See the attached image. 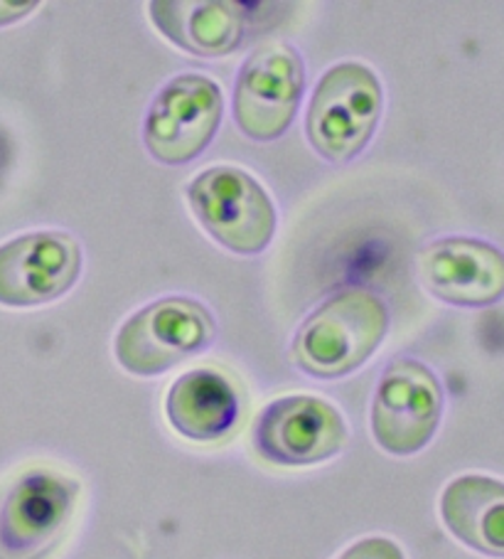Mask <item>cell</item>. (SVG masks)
<instances>
[{
	"instance_id": "obj_1",
	"label": "cell",
	"mask_w": 504,
	"mask_h": 559,
	"mask_svg": "<svg viewBox=\"0 0 504 559\" xmlns=\"http://www.w3.org/2000/svg\"><path fill=\"white\" fill-rule=\"evenodd\" d=\"M389 333V308L370 288H343L300 323L290 358L315 380L360 370Z\"/></svg>"
},
{
	"instance_id": "obj_2",
	"label": "cell",
	"mask_w": 504,
	"mask_h": 559,
	"mask_svg": "<svg viewBox=\"0 0 504 559\" xmlns=\"http://www.w3.org/2000/svg\"><path fill=\"white\" fill-rule=\"evenodd\" d=\"M382 82L372 67L340 62L320 76L305 114V136L320 158L347 163L374 139L382 119Z\"/></svg>"
},
{
	"instance_id": "obj_3",
	"label": "cell",
	"mask_w": 504,
	"mask_h": 559,
	"mask_svg": "<svg viewBox=\"0 0 504 559\" xmlns=\"http://www.w3.org/2000/svg\"><path fill=\"white\" fill-rule=\"evenodd\" d=\"M185 198L202 229L229 252L256 257L274 242L278 225L274 200L241 168L202 170L188 182Z\"/></svg>"
},
{
	"instance_id": "obj_4",
	"label": "cell",
	"mask_w": 504,
	"mask_h": 559,
	"mask_svg": "<svg viewBox=\"0 0 504 559\" xmlns=\"http://www.w3.org/2000/svg\"><path fill=\"white\" fill-rule=\"evenodd\" d=\"M215 328V318L195 298L165 296L121 325L113 343L116 360L125 372L155 378L207 350Z\"/></svg>"
},
{
	"instance_id": "obj_5",
	"label": "cell",
	"mask_w": 504,
	"mask_h": 559,
	"mask_svg": "<svg viewBox=\"0 0 504 559\" xmlns=\"http://www.w3.org/2000/svg\"><path fill=\"white\" fill-rule=\"evenodd\" d=\"M80 500V480L31 468L0 490V559H45L62 543Z\"/></svg>"
},
{
	"instance_id": "obj_6",
	"label": "cell",
	"mask_w": 504,
	"mask_h": 559,
	"mask_svg": "<svg viewBox=\"0 0 504 559\" xmlns=\"http://www.w3.org/2000/svg\"><path fill=\"white\" fill-rule=\"evenodd\" d=\"M225 96L217 82L202 74H180L155 96L143 123V143L163 166H185L215 141Z\"/></svg>"
},
{
	"instance_id": "obj_7",
	"label": "cell",
	"mask_w": 504,
	"mask_h": 559,
	"mask_svg": "<svg viewBox=\"0 0 504 559\" xmlns=\"http://www.w3.org/2000/svg\"><path fill=\"white\" fill-rule=\"evenodd\" d=\"M305 92V67L296 47L268 43L237 74L235 121L251 141H276L293 123Z\"/></svg>"
},
{
	"instance_id": "obj_8",
	"label": "cell",
	"mask_w": 504,
	"mask_h": 559,
	"mask_svg": "<svg viewBox=\"0 0 504 559\" xmlns=\"http://www.w3.org/2000/svg\"><path fill=\"white\" fill-rule=\"evenodd\" d=\"M443 417V388L431 368L411 358L384 370L372 400V437L386 454L413 456L429 447Z\"/></svg>"
},
{
	"instance_id": "obj_9",
	"label": "cell",
	"mask_w": 504,
	"mask_h": 559,
	"mask_svg": "<svg viewBox=\"0 0 504 559\" xmlns=\"http://www.w3.org/2000/svg\"><path fill=\"white\" fill-rule=\"evenodd\" d=\"M347 424L333 404L293 394L271 402L256 417V454L276 466H315L343 451Z\"/></svg>"
},
{
	"instance_id": "obj_10",
	"label": "cell",
	"mask_w": 504,
	"mask_h": 559,
	"mask_svg": "<svg viewBox=\"0 0 504 559\" xmlns=\"http://www.w3.org/2000/svg\"><path fill=\"white\" fill-rule=\"evenodd\" d=\"M82 247L64 233H33L0 247V306L31 308L70 294L82 276Z\"/></svg>"
},
{
	"instance_id": "obj_11",
	"label": "cell",
	"mask_w": 504,
	"mask_h": 559,
	"mask_svg": "<svg viewBox=\"0 0 504 559\" xmlns=\"http://www.w3.org/2000/svg\"><path fill=\"white\" fill-rule=\"evenodd\" d=\"M419 276L423 286L445 304L460 308L492 306L504 296V254L480 239H435L421 249Z\"/></svg>"
},
{
	"instance_id": "obj_12",
	"label": "cell",
	"mask_w": 504,
	"mask_h": 559,
	"mask_svg": "<svg viewBox=\"0 0 504 559\" xmlns=\"http://www.w3.org/2000/svg\"><path fill=\"white\" fill-rule=\"evenodd\" d=\"M151 21L180 50L197 57H225L247 37V5L227 0H155Z\"/></svg>"
},
{
	"instance_id": "obj_13",
	"label": "cell",
	"mask_w": 504,
	"mask_h": 559,
	"mask_svg": "<svg viewBox=\"0 0 504 559\" xmlns=\"http://www.w3.org/2000/svg\"><path fill=\"white\" fill-rule=\"evenodd\" d=\"M165 417L180 437L190 441H221L237 429L241 400L227 374L207 368L190 370L168 390Z\"/></svg>"
},
{
	"instance_id": "obj_14",
	"label": "cell",
	"mask_w": 504,
	"mask_h": 559,
	"mask_svg": "<svg viewBox=\"0 0 504 559\" xmlns=\"http://www.w3.org/2000/svg\"><path fill=\"white\" fill-rule=\"evenodd\" d=\"M443 525L465 547L504 559V484L488 476H460L441 496Z\"/></svg>"
},
{
	"instance_id": "obj_15",
	"label": "cell",
	"mask_w": 504,
	"mask_h": 559,
	"mask_svg": "<svg viewBox=\"0 0 504 559\" xmlns=\"http://www.w3.org/2000/svg\"><path fill=\"white\" fill-rule=\"evenodd\" d=\"M337 559H406L404 549L389 537H364Z\"/></svg>"
},
{
	"instance_id": "obj_16",
	"label": "cell",
	"mask_w": 504,
	"mask_h": 559,
	"mask_svg": "<svg viewBox=\"0 0 504 559\" xmlns=\"http://www.w3.org/2000/svg\"><path fill=\"white\" fill-rule=\"evenodd\" d=\"M35 8L37 3H0V25L21 21V17L31 15Z\"/></svg>"
}]
</instances>
